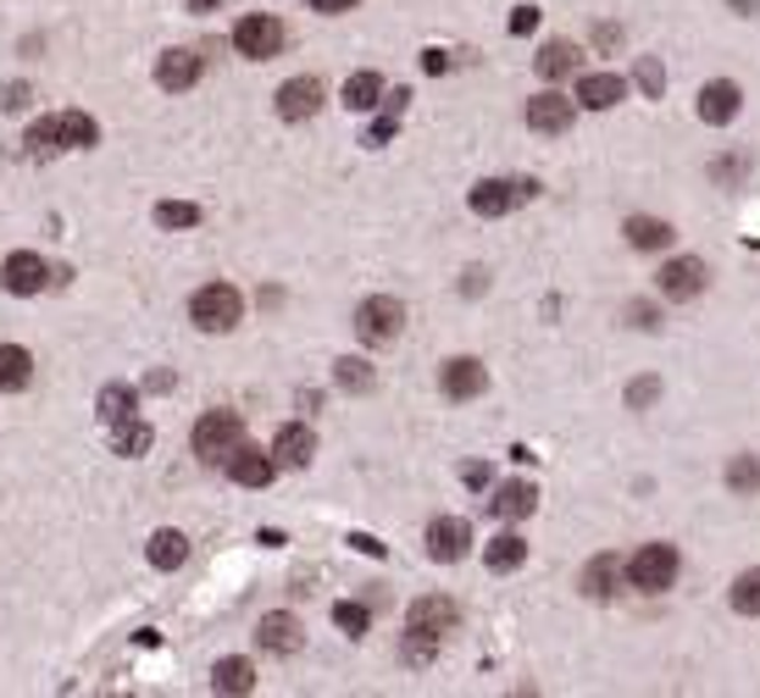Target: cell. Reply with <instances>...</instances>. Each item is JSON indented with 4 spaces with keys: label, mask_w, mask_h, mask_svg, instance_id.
<instances>
[{
    "label": "cell",
    "mask_w": 760,
    "mask_h": 698,
    "mask_svg": "<svg viewBox=\"0 0 760 698\" xmlns=\"http://www.w3.org/2000/svg\"><path fill=\"white\" fill-rule=\"evenodd\" d=\"M400 327H405V305L389 300V294H372V300L356 311V333H361V344H394Z\"/></svg>",
    "instance_id": "obj_4"
},
{
    "label": "cell",
    "mask_w": 760,
    "mask_h": 698,
    "mask_svg": "<svg viewBox=\"0 0 760 698\" xmlns=\"http://www.w3.org/2000/svg\"><path fill=\"white\" fill-rule=\"evenodd\" d=\"M316 106H322V83L316 78H289L278 90V117L284 123H306V117H316Z\"/></svg>",
    "instance_id": "obj_11"
},
{
    "label": "cell",
    "mask_w": 760,
    "mask_h": 698,
    "mask_svg": "<svg viewBox=\"0 0 760 698\" xmlns=\"http://www.w3.org/2000/svg\"><path fill=\"white\" fill-rule=\"evenodd\" d=\"M627 244L633 249H666L671 244V222H660V217H627Z\"/></svg>",
    "instance_id": "obj_23"
},
{
    "label": "cell",
    "mask_w": 760,
    "mask_h": 698,
    "mask_svg": "<svg viewBox=\"0 0 760 698\" xmlns=\"http://www.w3.org/2000/svg\"><path fill=\"white\" fill-rule=\"evenodd\" d=\"M533 504H539V493H533L528 482H505V488L488 499V510H494L499 521H522V515H533Z\"/></svg>",
    "instance_id": "obj_22"
},
{
    "label": "cell",
    "mask_w": 760,
    "mask_h": 698,
    "mask_svg": "<svg viewBox=\"0 0 760 698\" xmlns=\"http://www.w3.org/2000/svg\"><path fill=\"white\" fill-rule=\"evenodd\" d=\"M533 195V184H505V178H483L472 189V211L477 217H505V211H517L522 200Z\"/></svg>",
    "instance_id": "obj_8"
},
{
    "label": "cell",
    "mask_w": 760,
    "mask_h": 698,
    "mask_svg": "<svg viewBox=\"0 0 760 698\" xmlns=\"http://www.w3.org/2000/svg\"><path fill=\"white\" fill-rule=\"evenodd\" d=\"M678 549L671 544H638V555L627 560V582L638 588V593H666L671 582H678Z\"/></svg>",
    "instance_id": "obj_2"
},
{
    "label": "cell",
    "mask_w": 760,
    "mask_h": 698,
    "mask_svg": "<svg viewBox=\"0 0 760 698\" xmlns=\"http://www.w3.org/2000/svg\"><path fill=\"white\" fill-rule=\"evenodd\" d=\"M649 399H655V377H644V383L627 388V405H649Z\"/></svg>",
    "instance_id": "obj_40"
},
{
    "label": "cell",
    "mask_w": 760,
    "mask_h": 698,
    "mask_svg": "<svg viewBox=\"0 0 760 698\" xmlns=\"http://www.w3.org/2000/svg\"><path fill=\"white\" fill-rule=\"evenodd\" d=\"M333 377H339V388H350V394H367L372 388V367L367 361H339V367H333Z\"/></svg>",
    "instance_id": "obj_34"
},
{
    "label": "cell",
    "mask_w": 760,
    "mask_h": 698,
    "mask_svg": "<svg viewBox=\"0 0 760 698\" xmlns=\"http://www.w3.org/2000/svg\"><path fill=\"white\" fill-rule=\"evenodd\" d=\"M467 544H472V527H467L461 515H439L434 527H428V555H434V560H445V566H450V560H461V555H467Z\"/></svg>",
    "instance_id": "obj_12"
},
{
    "label": "cell",
    "mask_w": 760,
    "mask_h": 698,
    "mask_svg": "<svg viewBox=\"0 0 760 698\" xmlns=\"http://www.w3.org/2000/svg\"><path fill=\"white\" fill-rule=\"evenodd\" d=\"M611 582H617V560H611V555H600L595 566L583 571V593H588V598H611V593H617Z\"/></svg>",
    "instance_id": "obj_30"
},
{
    "label": "cell",
    "mask_w": 760,
    "mask_h": 698,
    "mask_svg": "<svg viewBox=\"0 0 760 698\" xmlns=\"http://www.w3.org/2000/svg\"><path fill=\"white\" fill-rule=\"evenodd\" d=\"M134 405H139V394H134V388H123V383L101 388V421L123 427V421H134Z\"/></svg>",
    "instance_id": "obj_28"
},
{
    "label": "cell",
    "mask_w": 760,
    "mask_h": 698,
    "mask_svg": "<svg viewBox=\"0 0 760 698\" xmlns=\"http://www.w3.org/2000/svg\"><path fill=\"white\" fill-rule=\"evenodd\" d=\"M233 50H239V56H250V61L278 56V50H284V23H278V18H267V12L239 18V28H233Z\"/></svg>",
    "instance_id": "obj_5"
},
{
    "label": "cell",
    "mask_w": 760,
    "mask_h": 698,
    "mask_svg": "<svg viewBox=\"0 0 760 698\" xmlns=\"http://www.w3.org/2000/svg\"><path fill=\"white\" fill-rule=\"evenodd\" d=\"M34 377V356L23 344H0V394H18Z\"/></svg>",
    "instance_id": "obj_20"
},
{
    "label": "cell",
    "mask_w": 760,
    "mask_h": 698,
    "mask_svg": "<svg viewBox=\"0 0 760 698\" xmlns=\"http://www.w3.org/2000/svg\"><path fill=\"white\" fill-rule=\"evenodd\" d=\"M239 311H244V300H239L233 283H206V289L189 300V316H195L200 333H233V327H239Z\"/></svg>",
    "instance_id": "obj_3"
},
{
    "label": "cell",
    "mask_w": 760,
    "mask_h": 698,
    "mask_svg": "<svg viewBox=\"0 0 760 698\" xmlns=\"http://www.w3.org/2000/svg\"><path fill=\"white\" fill-rule=\"evenodd\" d=\"M483 560H488V571H517V566L528 560V544H522L517 533H499V538L483 549Z\"/></svg>",
    "instance_id": "obj_27"
},
{
    "label": "cell",
    "mask_w": 760,
    "mask_h": 698,
    "mask_svg": "<svg viewBox=\"0 0 760 698\" xmlns=\"http://www.w3.org/2000/svg\"><path fill=\"white\" fill-rule=\"evenodd\" d=\"M200 67H206V61H200L195 50H166V56L156 61V83H161V90H173V95H179V90H195V83H200Z\"/></svg>",
    "instance_id": "obj_13"
},
{
    "label": "cell",
    "mask_w": 760,
    "mask_h": 698,
    "mask_svg": "<svg viewBox=\"0 0 760 698\" xmlns=\"http://www.w3.org/2000/svg\"><path fill=\"white\" fill-rule=\"evenodd\" d=\"M655 283H660L666 300H700V289H705V260H694V255L666 260V267L655 272Z\"/></svg>",
    "instance_id": "obj_7"
},
{
    "label": "cell",
    "mask_w": 760,
    "mask_h": 698,
    "mask_svg": "<svg viewBox=\"0 0 760 698\" xmlns=\"http://www.w3.org/2000/svg\"><path fill=\"white\" fill-rule=\"evenodd\" d=\"M228 472H233V482H239V488H267V482H273V472H278V455H273V450L262 455V450L239 444V450H233V461H228Z\"/></svg>",
    "instance_id": "obj_14"
},
{
    "label": "cell",
    "mask_w": 760,
    "mask_h": 698,
    "mask_svg": "<svg viewBox=\"0 0 760 698\" xmlns=\"http://www.w3.org/2000/svg\"><path fill=\"white\" fill-rule=\"evenodd\" d=\"M622 95H627V83L617 72H583V83H577V106H588V112H611Z\"/></svg>",
    "instance_id": "obj_15"
},
{
    "label": "cell",
    "mask_w": 760,
    "mask_h": 698,
    "mask_svg": "<svg viewBox=\"0 0 760 698\" xmlns=\"http://www.w3.org/2000/svg\"><path fill=\"white\" fill-rule=\"evenodd\" d=\"M378 101H383V78L378 72H350L345 78V106L350 112H372Z\"/></svg>",
    "instance_id": "obj_24"
},
{
    "label": "cell",
    "mask_w": 760,
    "mask_h": 698,
    "mask_svg": "<svg viewBox=\"0 0 760 698\" xmlns=\"http://www.w3.org/2000/svg\"><path fill=\"white\" fill-rule=\"evenodd\" d=\"M439 383H445V394H450V399H477V394L488 388V372H483L472 356H456V361L445 367V377H439Z\"/></svg>",
    "instance_id": "obj_17"
},
{
    "label": "cell",
    "mask_w": 760,
    "mask_h": 698,
    "mask_svg": "<svg viewBox=\"0 0 760 698\" xmlns=\"http://www.w3.org/2000/svg\"><path fill=\"white\" fill-rule=\"evenodd\" d=\"M738 83H727V78H716V83H705L700 90V123H711V128H722V123H733L738 117Z\"/></svg>",
    "instance_id": "obj_16"
},
{
    "label": "cell",
    "mask_w": 760,
    "mask_h": 698,
    "mask_svg": "<svg viewBox=\"0 0 760 698\" xmlns=\"http://www.w3.org/2000/svg\"><path fill=\"white\" fill-rule=\"evenodd\" d=\"M727 488H733V493H755V488H760V461H755V455H738V461L727 466Z\"/></svg>",
    "instance_id": "obj_33"
},
{
    "label": "cell",
    "mask_w": 760,
    "mask_h": 698,
    "mask_svg": "<svg viewBox=\"0 0 760 698\" xmlns=\"http://www.w3.org/2000/svg\"><path fill=\"white\" fill-rule=\"evenodd\" d=\"M256 638H262V649H267V654H295V649H300V621L278 609V616H262Z\"/></svg>",
    "instance_id": "obj_19"
},
{
    "label": "cell",
    "mask_w": 760,
    "mask_h": 698,
    "mask_svg": "<svg viewBox=\"0 0 760 698\" xmlns=\"http://www.w3.org/2000/svg\"><path fill=\"white\" fill-rule=\"evenodd\" d=\"M456 621H461V609L450 604V598H439V593H428V598H416L411 604V616H405V627L416 632V638H445V632H456Z\"/></svg>",
    "instance_id": "obj_6"
},
{
    "label": "cell",
    "mask_w": 760,
    "mask_h": 698,
    "mask_svg": "<svg viewBox=\"0 0 760 698\" xmlns=\"http://www.w3.org/2000/svg\"><path fill=\"white\" fill-rule=\"evenodd\" d=\"M117 450H123V455H145V450H150V427H145V421H123V427H117Z\"/></svg>",
    "instance_id": "obj_36"
},
{
    "label": "cell",
    "mask_w": 760,
    "mask_h": 698,
    "mask_svg": "<svg viewBox=\"0 0 760 698\" xmlns=\"http://www.w3.org/2000/svg\"><path fill=\"white\" fill-rule=\"evenodd\" d=\"M627 322H633V327H655V311H649V305H627Z\"/></svg>",
    "instance_id": "obj_42"
},
{
    "label": "cell",
    "mask_w": 760,
    "mask_h": 698,
    "mask_svg": "<svg viewBox=\"0 0 760 698\" xmlns=\"http://www.w3.org/2000/svg\"><path fill=\"white\" fill-rule=\"evenodd\" d=\"M156 222H161V228H195V222H200V206L166 200V206H156Z\"/></svg>",
    "instance_id": "obj_35"
},
{
    "label": "cell",
    "mask_w": 760,
    "mask_h": 698,
    "mask_svg": "<svg viewBox=\"0 0 760 698\" xmlns=\"http://www.w3.org/2000/svg\"><path fill=\"white\" fill-rule=\"evenodd\" d=\"M511 28H517V34H533V28H539V12H533V7H517Z\"/></svg>",
    "instance_id": "obj_39"
},
{
    "label": "cell",
    "mask_w": 760,
    "mask_h": 698,
    "mask_svg": "<svg viewBox=\"0 0 760 698\" xmlns=\"http://www.w3.org/2000/svg\"><path fill=\"white\" fill-rule=\"evenodd\" d=\"M533 67H539V78H550V83H555V78L577 72V45H566V39H550V45L539 50V61H533Z\"/></svg>",
    "instance_id": "obj_25"
},
{
    "label": "cell",
    "mask_w": 760,
    "mask_h": 698,
    "mask_svg": "<svg viewBox=\"0 0 760 698\" xmlns=\"http://www.w3.org/2000/svg\"><path fill=\"white\" fill-rule=\"evenodd\" d=\"M244 444V421L233 416V410H206L200 421H195V455L206 461V466H228L233 461V450Z\"/></svg>",
    "instance_id": "obj_1"
},
{
    "label": "cell",
    "mask_w": 760,
    "mask_h": 698,
    "mask_svg": "<svg viewBox=\"0 0 760 698\" xmlns=\"http://www.w3.org/2000/svg\"><path fill=\"white\" fill-rule=\"evenodd\" d=\"M0 278H7V289L12 294H39L45 283H50V267H45V260L34 255V249H18V255H7V272H0Z\"/></svg>",
    "instance_id": "obj_10"
},
{
    "label": "cell",
    "mask_w": 760,
    "mask_h": 698,
    "mask_svg": "<svg viewBox=\"0 0 760 698\" xmlns=\"http://www.w3.org/2000/svg\"><path fill=\"white\" fill-rule=\"evenodd\" d=\"M350 544H356V549H361V555H383V544H378V538H367V533H356V538H350Z\"/></svg>",
    "instance_id": "obj_43"
},
{
    "label": "cell",
    "mask_w": 760,
    "mask_h": 698,
    "mask_svg": "<svg viewBox=\"0 0 760 698\" xmlns=\"http://www.w3.org/2000/svg\"><path fill=\"white\" fill-rule=\"evenodd\" d=\"M211 687L217 693H250V687H256V665H250V660H217Z\"/></svg>",
    "instance_id": "obj_26"
},
{
    "label": "cell",
    "mask_w": 760,
    "mask_h": 698,
    "mask_svg": "<svg viewBox=\"0 0 760 698\" xmlns=\"http://www.w3.org/2000/svg\"><path fill=\"white\" fill-rule=\"evenodd\" d=\"M28 106V83H7L0 90V112H23Z\"/></svg>",
    "instance_id": "obj_38"
},
{
    "label": "cell",
    "mask_w": 760,
    "mask_h": 698,
    "mask_svg": "<svg viewBox=\"0 0 760 698\" xmlns=\"http://www.w3.org/2000/svg\"><path fill=\"white\" fill-rule=\"evenodd\" d=\"M273 455H278V466H311V455H316V439H311V427H284L278 439H273Z\"/></svg>",
    "instance_id": "obj_18"
},
{
    "label": "cell",
    "mask_w": 760,
    "mask_h": 698,
    "mask_svg": "<svg viewBox=\"0 0 760 698\" xmlns=\"http://www.w3.org/2000/svg\"><path fill=\"white\" fill-rule=\"evenodd\" d=\"M572 117H577V106H572L566 95H555V90H544V95L528 101V128H533V133H566Z\"/></svg>",
    "instance_id": "obj_9"
},
{
    "label": "cell",
    "mask_w": 760,
    "mask_h": 698,
    "mask_svg": "<svg viewBox=\"0 0 760 698\" xmlns=\"http://www.w3.org/2000/svg\"><path fill=\"white\" fill-rule=\"evenodd\" d=\"M95 139H101L95 117H83V112H61V144H67V150H90Z\"/></svg>",
    "instance_id": "obj_29"
},
{
    "label": "cell",
    "mask_w": 760,
    "mask_h": 698,
    "mask_svg": "<svg viewBox=\"0 0 760 698\" xmlns=\"http://www.w3.org/2000/svg\"><path fill=\"white\" fill-rule=\"evenodd\" d=\"M28 150H34V155H56V150H67V144H61V117H39V123L28 128Z\"/></svg>",
    "instance_id": "obj_31"
},
{
    "label": "cell",
    "mask_w": 760,
    "mask_h": 698,
    "mask_svg": "<svg viewBox=\"0 0 760 698\" xmlns=\"http://www.w3.org/2000/svg\"><path fill=\"white\" fill-rule=\"evenodd\" d=\"M350 7H356V0H311V12H327V18L333 12H350Z\"/></svg>",
    "instance_id": "obj_41"
},
{
    "label": "cell",
    "mask_w": 760,
    "mask_h": 698,
    "mask_svg": "<svg viewBox=\"0 0 760 698\" xmlns=\"http://www.w3.org/2000/svg\"><path fill=\"white\" fill-rule=\"evenodd\" d=\"M333 621H339V632H350V638H361L372 616H367V609H361V604H339V609H333Z\"/></svg>",
    "instance_id": "obj_37"
},
{
    "label": "cell",
    "mask_w": 760,
    "mask_h": 698,
    "mask_svg": "<svg viewBox=\"0 0 760 698\" xmlns=\"http://www.w3.org/2000/svg\"><path fill=\"white\" fill-rule=\"evenodd\" d=\"M733 609H738V616H760V566L733 582Z\"/></svg>",
    "instance_id": "obj_32"
},
{
    "label": "cell",
    "mask_w": 760,
    "mask_h": 698,
    "mask_svg": "<svg viewBox=\"0 0 760 698\" xmlns=\"http://www.w3.org/2000/svg\"><path fill=\"white\" fill-rule=\"evenodd\" d=\"M145 555H150V566H156V571H179V566L189 560V538H184L179 527H161V533L150 538V549H145Z\"/></svg>",
    "instance_id": "obj_21"
}]
</instances>
